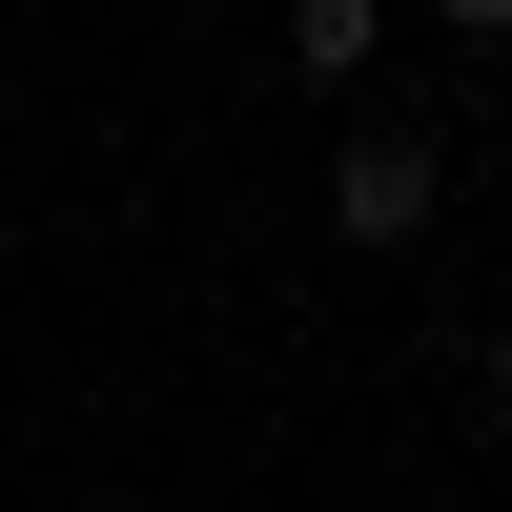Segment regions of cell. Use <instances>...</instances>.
I'll return each mask as SVG.
<instances>
[{
  "label": "cell",
  "instance_id": "obj_3",
  "mask_svg": "<svg viewBox=\"0 0 512 512\" xmlns=\"http://www.w3.org/2000/svg\"><path fill=\"white\" fill-rule=\"evenodd\" d=\"M492 410H512V349H492Z\"/></svg>",
  "mask_w": 512,
  "mask_h": 512
},
{
  "label": "cell",
  "instance_id": "obj_1",
  "mask_svg": "<svg viewBox=\"0 0 512 512\" xmlns=\"http://www.w3.org/2000/svg\"><path fill=\"white\" fill-rule=\"evenodd\" d=\"M328 226H349V246H410V226H431V123H369V144H328Z\"/></svg>",
  "mask_w": 512,
  "mask_h": 512
},
{
  "label": "cell",
  "instance_id": "obj_2",
  "mask_svg": "<svg viewBox=\"0 0 512 512\" xmlns=\"http://www.w3.org/2000/svg\"><path fill=\"white\" fill-rule=\"evenodd\" d=\"M451 21H472V41H512V0H451Z\"/></svg>",
  "mask_w": 512,
  "mask_h": 512
}]
</instances>
